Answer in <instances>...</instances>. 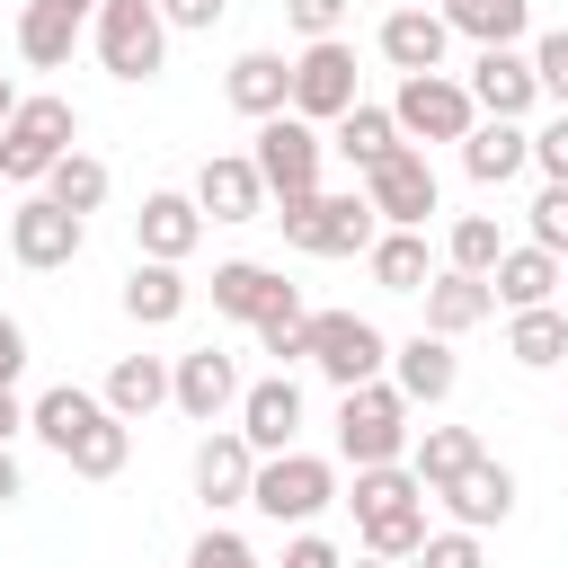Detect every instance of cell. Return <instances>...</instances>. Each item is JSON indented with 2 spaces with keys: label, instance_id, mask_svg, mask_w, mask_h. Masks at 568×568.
I'll return each mask as SVG.
<instances>
[{
  "label": "cell",
  "instance_id": "19",
  "mask_svg": "<svg viewBox=\"0 0 568 568\" xmlns=\"http://www.w3.org/2000/svg\"><path fill=\"white\" fill-rule=\"evenodd\" d=\"M248 479H257L248 435H240V426H213V435L195 444V497H204V506H248Z\"/></svg>",
  "mask_w": 568,
  "mask_h": 568
},
{
  "label": "cell",
  "instance_id": "2",
  "mask_svg": "<svg viewBox=\"0 0 568 568\" xmlns=\"http://www.w3.org/2000/svg\"><path fill=\"white\" fill-rule=\"evenodd\" d=\"M62 151H80L71 98H18L9 124H0V178H9V186H44V169H53Z\"/></svg>",
  "mask_w": 568,
  "mask_h": 568
},
{
  "label": "cell",
  "instance_id": "40",
  "mask_svg": "<svg viewBox=\"0 0 568 568\" xmlns=\"http://www.w3.org/2000/svg\"><path fill=\"white\" fill-rule=\"evenodd\" d=\"M399 497H417V479H408V462H382V470H355V488H346V506H355V524H364V515H382V506H399Z\"/></svg>",
  "mask_w": 568,
  "mask_h": 568
},
{
  "label": "cell",
  "instance_id": "23",
  "mask_svg": "<svg viewBox=\"0 0 568 568\" xmlns=\"http://www.w3.org/2000/svg\"><path fill=\"white\" fill-rule=\"evenodd\" d=\"M284 293H293V284H284L275 266H257V257H222V266H213V311H222V320H248V328H257Z\"/></svg>",
  "mask_w": 568,
  "mask_h": 568
},
{
  "label": "cell",
  "instance_id": "25",
  "mask_svg": "<svg viewBox=\"0 0 568 568\" xmlns=\"http://www.w3.org/2000/svg\"><path fill=\"white\" fill-rule=\"evenodd\" d=\"M470 462H479V435H470V426H417V435H408V479H417L426 497L453 488Z\"/></svg>",
  "mask_w": 568,
  "mask_h": 568
},
{
  "label": "cell",
  "instance_id": "6",
  "mask_svg": "<svg viewBox=\"0 0 568 568\" xmlns=\"http://www.w3.org/2000/svg\"><path fill=\"white\" fill-rule=\"evenodd\" d=\"M89 36H98V62L115 80H160V62H169V27L151 0H98Z\"/></svg>",
  "mask_w": 568,
  "mask_h": 568
},
{
  "label": "cell",
  "instance_id": "35",
  "mask_svg": "<svg viewBox=\"0 0 568 568\" xmlns=\"http://www.w3.org/2000/svg\"><path fill=\"white\" fill-rule=\"evenodd\" d=\"M71 44H80V18H62L53 0H27V18H18V53H27L36 71H62Z\"/></svg>",
  "mask_w": 568,
  "mask_h": 568
},
{
  "label": "cell",
  "instance_id": "36",
  "mask_svg": "<svg viewBox=\"0 0 568 568\" xmlns=\"http://www.w3.org/2000/svg\"><path fill=\"white\" fill-rule=\"evenodd\" d=\"M44 195H53L62 213H80V222H89V213L106 204V160H89V151H62V160L44 169Z\"/></svg>",
  "mask_w": 568,
  "mask_h": 568
},
{
  "label": "cell",
  "instance_id": "54",
  "mask_svg": "<svg viewBox=\"0 0 568 568\" xmlns=\"http://www.w3.org/2000/svg\"><path fill=\"white\" fill-rule=\"evenodd\" d=\"M346 568H390V559H346Z\"/></svg>",
  "mask_w": 568,
  "mask_h": 568
},
{
  "label": "cell",
  "instance_id": "30",
  "mask_svg": "<svg viewBox=\"0 0 568 568\" xmlns=\"http://www.w3.org/2000/svg\"><path fill=\"white\" fill-rule=\"evenodd\" d=\"M435 18L488 53V44H524V27H532V0H444Z\"/></svg>",
  "mask_w": 568,
  "mask_h": 568
},
{
  "label": "cell",
  "instance_id": "16",
  "mask_svg": "<svg viewBox=\"0 0 568 568\" xmlns=\"http://www.w3.org/2000/svg\"><path fill=\"white\" fill-rule=\"evenodd\" d=\"M453 382H462V364H453V337H399L390 346V390L408 399V408H435V399H453Z\"/></svg>",
  "mask_w": 568,
  "mask_h": 568
},
{
  "label": "cell",
  "instance_id": "22",
  "mask_svg": "<svg viewBox=\"0 0 568 568\" xmlns=\"http://www.w3.org/2000/svg\"><path fill=\"white\" fill-rule=\"evenodd\" d=\"M462 169H470L479 186H506V178H524V169H532V133H524V124L479 115V124L462 133Z\"/></svg>",
  "mask_w": 568,
  "mask_h": 568
},
{
  "label": "cell",
  "instance_id": "3",
  "mask_svg": "<svg viewBox=\"0 0 568 568\" xmlns=\"http://www.w3.org/2000/svg\"><path fill=\"white\" fill-rule=\"evenodd\" d=\"M275 222H284V240H293L302 257H364V248L382 240L364 186H346V195H293Z\"/></svg>",
  "mask_w": 568,
  "mask_h": 568
},
{
  "label": "cell",
  "instance_id": "26",
  "mask_svg": "<svg viewBox=\"0 0 568 568\" xmlns=\"http://www.w3.org/2000/svg\"><path fill=\"white\" fill-rule=\"evenodd\" d=\"M124 320H133V328H169V320H186V275L160 266V257H133V275H124Z\"/></svg>",
  "mask_w": 568,
  "mask_h": 568
},
{
  "label": "cell",
  "instance_id": "38",
  "mask_svg": "<svg viewBox=\"0 0 568 568\" xmlns=\"http://www.w3.org/2000/svg\"><path fill=\"white\" fill-rule=\"evenodd\" d=\"M62 462H71L80 479H115V470L133 462V426H124V417H98V426H89V435H80Z\"/></svg>",
  "mask_w": 568,
  "mask_h": 568
},
{
  "label": "cell",
  "instance_id": "32",
  "mask_svg": "<svg viewBox=\"0 0 568 568\" xmlns=\"http://www.w3.org/2000/svg\"><path fill=\"white\" fill-rule=\"evenodd\" d=\"M364 266H373V284H382V293H426V275H435L426 231H382V240L364 248Z\"/></svg>",
  "mask_w": 568,
  "mask_h": 568
},
{
  "label": "cell",
  "instance_id": "47",
  "mask_svg": "<svg viewBox=\"0 0 568 568\" xmlns=\"http://www.w3.org/2000/svg\"><path fill=\"white\" fill-rule=\"evenodd\" d=\"M160 9V27H186V36H204V27H222V9L231 0H151Z\"/></svg>",
  "mask_w": 568,
  "mask_h": 568
},
{
  "label": "cell",
  "instance_id": "52",
  "mask_svg": "<svg viewBox=\"0 0 568 568\" xmlns=\"http://www.w3.org/2000/svg\"><path fill=\"white\" fill-rule=\"evenodd\" d=\"M53 9H62V18H80V27L98 18V0H53Z\"/></svg>",
  "mask_w": 568,
  "mask_h": 568
},
{
  "label": "cell",
  "instance_id": "11",
  "mask_svg": "<svg viewBox=\"0 0 568 568\" xmlns=\"http://www.w3.org/2000/svg\"><path fill=\"white\" fill-rule=\"evenodd\" d=\"M80 248H89V222H80V213H62L53 195H27V204L9 213V257H18V266H36V275H62Z\"/></svg>",
  "mask_w": 568,
  "mask_h": 568
},
{
  "label": "cell",
  "instance_id": "29",
  "mask_svg": "<svg viewBox=\"0 0 568 568\" xmlns=\"http://www.w3.org/2000/svg\"><path fill=\"white\" fill-rule=\"evenodd\" d=\"M488 293H497L506 311H541V302L559 293V257L524 240V248H506V257H497V275H488Z\"/></svg>",
  "mask_w": 568,
  "mask_h": 568
},
{
  "label": "cell",
  "instance_id": "33",
  "mask_svg": "<svg viewBox=\"0 0 568 568\" xmlns=\"http://www.w3.org/2000/svg\"><path fill=\"white\" fill-rule=\"evenodd\" d=\"M355 532H364V559H390V568L417 559V541H426V488L399 497V506H382V515H364Z\"/></svg>",
  "mask_w": 568,
  "mask_h": 568
},
{
  "label": "cell",
  "instance_id": "8",
  "mask_svg": "<svg viewBox=\"0 0 568 568\" xmlns=\"http://www.w3.org/2000/svg\"><path fill=\"white\" fill-rule=\"evenodd\" d=\"M390 124H399V142H462L479 124V106H470V89L453 71H417V80H399Z\"/></svg>",
  "mask_w": 568,
  "mask_h": 568
},
{
  "label": "cell",
  "instance_id": "43",
  "mask_svg": "<svg viewBox=\"0 0 568 568\" xmlns=\"http://www.w3.org/2000/svg\"><path fill=\"white\" fill-rule=\"evenodd\" d=\"M346 9H355V0H284V18H293L302 44H328V36L346 27Z\"/></svg>",
  "mask_w": 568,
  "mask_h": 568
},
{
  "label": "cell",
  "instance_id": "10",
  "mask_svg": "<svg viewBox=\"0 0 568 568\" xmlns=\"http://www.w3.org/2000/svg\"><path fill=\"white\" fill-rule=\"evenodd\" d=\"M355 106V44L328 36V44H302L293 53V115L302 124H337Z\"/></svg>",
  "mask_w": 568,
  "mask_h": 568
},
{
  "label": "cell",
  "instance_id": "1",
  "mask_svg": "<svg viewBox=\"0 0 568 568\" xmlns=\"http://www.w3.org/2000/svg\"><path fill=\"white\" fill-rule=\"evenodd\" d=\"M408 399L390 390V382H355V390H337V462H355V470H382V462H408Z\"/></svg>",
  "mask_w": 568,
  "mask_h": 568
},
{
  "label": "cell",
  "instance_id": "37",
  "mask_svg": "<svg viewBox=\"0 0 568 568\" xmlns=\"http://www.w3.org/2000/svg\"><path fill=\"white\" fill-rule=\"evenodd\" d=\"M497 257H506V231H497L488 213H462V222L444 231V266H453V275H497Z\"/></svg>",
  "mask_w": 568,
  "mask_h": 568
},
{
  "label": "cell",
  "instance_id": "14",
  "mask_svg": "<svg viewBox=\"0 0 568 568\" xmlns=\"http://www.w3.org/2000/svg\"><path fill=\"white\" fill-rule=\"evenodd\" d=\"M240 435H248L257 462H266V453H293V435H302V382H293V373L248 382V390H240Z\"/></svg>",
  "mask_w": 568,
  "mask_h": 568
},
{
  "label": "cell",
  "instance_id": "49",
  "mask_svg": "<svg viewBox=\"0 0 568 568\" xmlns=\"http://www.w3.org/2000/svg\"><path fill=\"white\" fill-rule=\"evenodd\" d=\"M18 373H27V328L0 311V390H18Z\"/></svg>",
  "mask_w": 568,
  "mask_h": 568
},
{
  "label": "cell",
  "instance_id": "18",
  "mask_svg": "<svg viewBox=\"0 0 568 568\" xmlns=\"http://www.w3.org/2000/svg\"><path fill=\"white\" fill-rule=\"evenodd\" d=\"M195 213H213V222H257L266 213V186H257L248 151H213L195 169Z\"/></svg>",
  "mask_w": 568,
  "mask_h": 568
},
{
  "label": "cell",
  "instance_id": "9",
  "mask_svg": "<svg viewBox=\"0 0 568 568\" xmlns=\"http://www.w3.org/2000/svg\"><path fill=\"white\" fill-rule=\"evenodd\" d=\"M311 364L337 390H355V382H382L390 373V337L373 320H355V311H311Z\"/></svg>",
  "mask_w": 568,
  "mask_h": 568
},
{
  "label": "cell",
  "instance_id": "5",
  "mask_svg": "<svg viewBox=\"0 0 568 568\" xmlns=\"http://www.w3.org/2000/svg\"><path fill=\"white\" fill-rule=\"evenodd\" d=\"M248 506L266 524H311L320 506H337V462H320V453H266L257 479H248Z\"/></svg>",
  "mask_w": 568,
  "mask_h": 568
},
{
  "label": "cell",
  "instance_id": "13",
  "mask_svg": "<svg viewBox=\"0 0 568 568\" xmlns=\"http://www.w3.org/2000/svg\"><path fill=\"white\" fill-rule=\"evenodd\" d=\"M240 364L222 355V346H195V355H178L169 364V399L195 417V426H222V417H240Z\"/></svg>",
  "mask_w": 568,
  "mask_h": 568
},
{
  "label": "cell",
  "instance_id": "45",
  "mask_svg": "<svg viewBox=\"0 0 568 568\" xmlns=\"http://www.w3.org/2000/svg\"><path fill=\"white\" fill-rule=\"evenodd\" d=\"M532 169H541V186H568V106L532 133Z\"/></svg>",
  "mask_w": 568,
  "mask_h": 568
},
{
  "label": "cell",
  "instance_id": "31",
  "mask_svg": "<svg viewBox=\"0 0 568 568\" xmlns=\"http://www.w3.org/2000/svg\"><path fill=\"white\" fill-rule=\"evenodd\" d=\"M328 151H346L355 169H373V160H390L399 151V124H390V106H373V98H355L337 124H328Z\"/></svg>",
  "mask_w": 568,
  "mask_h": 568
},
{
  "label": "cell",
  "instance_id": "20",
  "mask_svg": "<svg viewBox=\"0 0 568 568\" xmlns=\"http://www.w3.org/2000/svg\"><path fill=\"white\" fill-rule=\"evenodd\" d=\"M435 497H444V515H453L462 532H488V524H506V515H515V470L479 453V462H470L453 488H435Z\"/></svg>",
  "mask_w": 568,
  "mask_h": 568
},
{
  "label": "cell",
  "instance_id": "21",
  "mask_svg": "<svg viewBox=\"0 0 568 568\" xmlns=\"http://www.w3.org/2000/svg\"><path fill=\"white\" fill-rule=\"evenodd\" d=\"M222 98H231L248 124H266V115H284V106H293V62H284V53H266V44H248V53L231 62Z\"/></svg>",
  "mask_w": 568,
  "mask_h": 568
},
{
  "label": "cell",
  "instance_id": "51",
  "mask_svg": "<svg viewBox=\"0 0 568 568\" xmlns=\"http://www.w3.org/2000/svg\"><path fill=\"white\" fill-rule=\"evenodd\" d=\"M18 426H27V399H18V390H0V444H9Z\"/></svg>",
  "mask_w": 568,
  "mask_h": 568
},
{
  "label": "cell",
  "instance_id": "48",
  "mask_svg": "<svg viewBox=\"0 0 568 568\" xmlns=\"http://www.w3.org/2000/svg\"><path fill=\"white\" fill-rule=\"evenodd\" d=\"M284 568H346V559H337V541H320V532H293V541H284Z\"/></svg>",
  "mask_w": 568,
  "mask_h": 568
},
{
  "label": "cell",
  "instance_id": "34",
  "mask_svg": "<svg viewBox=\"0 0 568 568\" xmlns=\"http://www.w3.org/2000/svg\"><path fill=\"white\" fill-rule=\"evenodd\" d=\"M506 355L524 364V373H550V364H568V320L541 302V311H515L506 320Z\"/></svg>",
  "mask_w": 568,
  "mask_h": 568
},
{
  "label": "cell",
  "instance_id": "15",
  "mask_svg": "<svg viewBox=\"0 0 568 568\" xmlns=\"http://www.w3.org/2000/svg\"><path fill=\"white\" fill-rule=\"evenodd\" d=\"M195 240H204V213H195V195H178V186L142 195V213H133V248H142V257H160V266H186V257H195Z\"/></svg>",
  "mask_w": 568,
  "mask_h": 568
},
{
  "label": "cell",
  "instance_id": "50",
  "mask_svg": "<svg viewBox=\"0 0 568 568\" xmlns=\"http://www.w3.org/2000/svg\"><path fill=\"white\" fill-rule=\"evenodd\" d=\"M18 497H27V470H18V453L0 444V506H18Z\"/></svg>",
  "mask_w": 568,
  "mask_h": 568
},
{
  "label": "cell",
  "instance_id": "41",
  "mask_svg": "<svg viewBox=\"0 0 568 568\" xmlns=\"http://www.w3.org/2000/svg\"><path fill=\"white\" fill-rule=\"evenodd\" d=\"M532 248H550L568 266V186H541L532 195Z\"/></svg>",
  "mask_w": 568,
  "mask_h": 568
},
{
  "label": "cell",
  "instance_id": "27",
  "mask_svg": "<svg viewBox=\"0 0 568 568\" xmlns=\"http://www.w3.org/2000/svg\"><path fill=\"white\" fill-rule=\"evenodd\" d=\"M106 417H124V426H142L151 408H169V364L160 355H115V373H106Z\"/></svg>",
  "mask_w": 568,
  "mask_h": 568
},
{
  "label": "cell",
  "instance_id": "12",
  "mask_svg": "<svg viewBox=\"0 0 568 568\" xmlns=\"http://www.w3.org/2000/svg\"><path fill=\"white\" fill-rule=\"evenodd\" d=\"M470 106L479 115H497V124H524L532 106H541V89H532V53L524 44H488V53H470Z\"/></svg>",
  "mask_w": 568,
  "mask_h": 568
},
{
  "label": "cell",
  "instance_id": "24",
  "mask_svg": "<svg viewBox=\"0 0 568 568\" xmlns=\"http://www.w3.org/2000/svg\"><path fill=\"white\" fill-rule=\"evenodd\" d=\"M497 311V293H488V275H426V337H470L479 320Z\"/></svg>",
  "mask_w": 568,
  "mask_h": 568
},
{
  "label": "cell",
  "instance_id": "4",
  "mask_svg": "<svg viewBox=\"0 0 568 568\" xmlns=\"http://www.w3.org/2000/svg\"><path fill=\"white\" fill-rule=\"evenodd\" d=\"M320 124H302L293 106L284 115H266L257 124V142H248V169H257V186L275 195V204H293V195H320Z\"/></svg>",
  "mask_w": 568,
  "mask_h": 568
},
{
  "label": "cell",
  "instance_id": "42",
  "mask_svg": "<svg viewBox=\"0 0 568 568\" xmlns=\"http://www.w3.org/2000/svg\"><path fill=\"white\" fill-rule=\"evenodd\" d=\"M417 568H488V559H479V532L453 524V532H426L417 541Z\"/></svg>",
  "mask_w": 568,
  "mask_h": 568
},
{
  "label": "cell",
  "instance_id": "53",
  "mask_svg": "<svg viewBox=\"0 0 568 568\" xmlns=\"http://www.w3.org/2000/svg\"><path fill=\"white\" fill-rule=\"evenodd\" d=\"M9 106H18V89H9V80H0V124H9Z\"/></svg>",
  "mask_w": 568,
  "mask_h": 568
},
{
  "label": "cell",
  "instance_id": "46",
  "mask_svg": "<svg viewBox=\"0 0 568 568\" xmlns=\"http://www.w3.org/2000/svg\"><path fill=\"white\" fill-rule=\"evenodd\" d=\"M186 568H257V550H248L240 532H222V524H213V532H195V550H186Z\"/></svg>",
  "mask_w": 568,
  "mask_h": 568
},
{
  "label": "cell",
  "instance_id": "7",
  "mask_svg": "<svg viewBox=\"0 0 568 568\" xmlns=\"http://www.w3.org/2000/svg\"><path fill=\"white\" fill-rule=\"evenodd\" d=\"M364 204H373V222H382V231H426V213L444 204V186H435L426 151H417V142H399L390 160H373V169H364Z\"/></svg>",
  "mask_w": 568,
  "mask_h": 568
},
{
  "label": "cell",
  "instance_id": "44",
  "mask_svg": "<svg viewBox=\"0 0 568 568\" xmlns=\"http://www.w3.org/2000/svg\"><path fill=\"white\" fill-rule=\"evenodd\" d=\"M532 89H541V98H559V106H568V27H550V36H541V44H532Z\"/></svg>",
  "mask_w": 568,
  "mask_h": 568
},
{
  "label": "cell",
  "instance_id": "39",
  "mask_svg": "<svg viewBox=\"0 0 568 568\" xmlns=\"http://www.w3.org/2000/svg\"><path fill=\"white\" fill-rule=\"evenodd\" d=\"M257 346H266L275 364H311V311H302V293H284V302L257 320Z\"/></svg>",
  "mask_w": 568,
  "mask_h": 568
},
{
  "label": "cell",
  "instance_id": "28",
  "mask_svg": "<svg viewBox=\"0 0 568 568\" xmlns=\"http://www.w3.org/2000/svg\"><path fill=\"white\" fill-rule=\"evenodd\" d=\"M98 417H106V399H98V390H80V382H53L44 399H27V426H36L53 453H71V444H80Z\"/></svg>",
  "mask_w": 568,
  "mask_h": 568
},
{
  "label": "cell",
  "instance_id": "17",
  "mask_svg": "<svg viewBox=\"0 0 568 568\" xmlns=\"http://www.w3.org/2000/svg\"><path fill=\"white\" fill-rule=\"evenodd\" d=\"M373 44H382V62H390L399 80H417V71H444V53H453V27H444L435 9H390Z\"/></svg>",
  "mask_w": 568,
  "mask_h": 568
}]
</instances>
